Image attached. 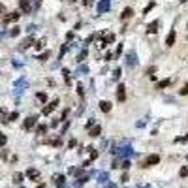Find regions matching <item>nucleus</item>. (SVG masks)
Segmentation results:
<instances>
[{
    "label": "nucleus",
    "instance_id": "nucleus-39",
    "mask_svg": "<svg viewBox=\"0 0 188 188\" xmlns=\"http://www.w3.org/2000/svg\"><path fill=\"white\" fill-rule=\"evenodd\" d=\"M121 167H124V169H128V167H130V162H128V160H126V162H122V166Z\"/></svg>",
    "mask_w": 188,
    "mask_h": 188
},
{
    "label": "nucleus",
    "instance_id": "nucleus-7",
    "mask_svg": "<svg viewBox=\"0 0 188 188\" xmlns=\"http://www.w3.org/2000/svg\"><path fill=\"white\" fill-rule=\"evenodd\" d=\"M19 6H21V10L25 11V13H30V11H32V6H30V0H21V2H19Z\"/></svg>",
    "mask_w": 188,
    "mask_h": 188
},
{
    "label": "nucleus",
    "instance_id": "nucleus-2",
    "mask_svg": "<svg viewBox=\"0 0 188 188\" xmlns=\"http://www.w3.org/2000/svg\"><path fill=\"white\" fill-rule=\"evenodd\" d=\"M111 8V0H100L98 2V13H105Z\"/></svg>",
    "mask_w": 188,
    "mask_h": 188
},
{
    "label": "nucleus",
    "instance_id": "nucleus-5",
    "mask_svg": "<svg viewBox=\"0 0 188 188\" xmlns=\"http://www.w3.org/2000/svg\"><path fill=\"white\" fill-rule=\"evenodd\" d=\"M19 19V11H11V13H8L6 17H4V23H13Z\"/></svg>",
    "mask_w": 188,
    "mask_h": 188
},
{
    "label": "nucleus",
    "instance_id": "nucleus-30",
    "mask_svg": "<svg viewBox=\"0 0 188 188\" xmlns=\"http://www.w3.org/2000/svg\"><path fill=\"white\" fill-rule=\"evenodd\" d=\"M19 30H21L19 26H13V28H11V32H10V36H17V34H19Z\"/></svg>",
    "mask_w": 188,
    "mask_h": 188
},
{
    "label": "nucleus",
    "instance_id": "nucleus-10",
    "mask_svg": "<svg viewBox=\"0 0 188 188\" xmlns=\"http://www.w3.org/2000/svg\"><path fill=\"white\" fill-rule=\"evenodd\" d=\"M100 109H102L103 113H109V111H111V102H107V100H102V102H100Z\"/></svg>",
    "mask_w": 188,
    "mask_h": 188
},
{
    "label": "nucleus",
    "instance_id": "nucleus-11",
    "mask_svg": "<svg viewBox=\"0 0 188 188\" xmlns=\"http://www.w3.org/2000/svg\"><path fill=\"white\" fill-rule=\"evenodd\" d=\"M34 126H36V117H28L25 121V130H32Z\"/></svg>",
    "mask_w": 188,
    "mask_h": 188
},
{
    "label": "nucleus",
    "instance_id": "nucleus-16",
    "mask_svg": "<svg viewBox=\"0 0 188 188\" xmlns=\"http://www.w3.org/2000/svg\"><path fill=\"white\" fill-rule=\"evenodd\" d=\"M32 43H34V36H28V38H26L25 42L21 43V47H23V49H26V47H30V45H32Z\"/></svg>",
    "mask_w": 188,
    "mask_h": 188
},
{
    "label": "nucleus",
    "instance_id": "nucleus-13",
    "mask_svg": "<svg viewBox=\"0 0 188 188\" xmlns=\"http://www.w3.org/2000/svg\"><path fill=\"white\" fill-rule=\"evenodd\" d=\"M115 42V34H105V36H103V47H105V45H109V43H113Z\"/></svg>",
    "mask_w": 188,
    "mask_h": 188
},
{
    "label": "nucleus",
    "instance_id": "nucleus-37",
    "mask_svg": "<svg viewBox=\"0 0 188 188\" xmlns=\"http://www.w3.org/2000/svg\"><path fill=\"white\" fill-rule=\"evenodd\" d=\"M186 175H188V167H182L181 169V177H186Z\"/></svg>",
    "mask_w": 188,
    "mask_h": 188
},
{
    "label": "nucleus",
    "instance_id": "nucleus-41",
    "mask_svg": "<svg viewBox=\"0 0 188 188\" xmlns=\"http://www.w3.org/2000/svg\"><path fill=\"white\" fill-rule=\"evenodd\" d=\"M38 188H45V186H43V185H40V186H38Z\"/></svg>",
    "mask_w": 188,
    "mask_h": 188
},
{
    "label": "nucleus",
    "instance_id": "nucleus-6",
    "mask_svg": "<svg viewBox=\"0 0 188 188\" xmlns=\"http://www.w3.org/2000/svg\"><path fill=\"white\" fill-rule=\"evenodd\" d=\"M158 26H160V19L151 23V25L147 26V32H149V34H154V32H158Z\"/></svg>",
    "mask_w": 188,
    "mask_h": 188
},
{
    "label": "nucleus",
    "instance_id": "nucleus-28",
    "mask_svg": "<svg viewBox=\"0 0 188 188\" xmlns=\"http://www.w3.org/2000/svg\"><path fill=\"white\" fill-rule=\"evenodd\" d=\"M153 8H154V2H151V4H149V6H147V8H145V10H143V15H145V13H149V11H151V10H153Z\"/></svg>",
    "mask_w": 188,
    "mask_h": 188
},
{
    "label": "nucleus",
    "instance_id": "nucleus-26",
    "mask_svg": "<svg viewBox=\"0 0 188 188\" xmlns=\"http://www.w3.org/2000/svg\"><path fill=\"white\" fill-rule=\"evenodd\" d=\"M77 94L81 96V98H83V96H85V90H83V85H81V83H79V85H77Z\"/></svg>",
    "mask_w": 188,
    "mask_h": 188
},
{
    "label": "nucleus",
    "instance_id": "nucleus-23",
    "mask_svg": "<svg viewBox=\"0 0 188 188\" xmlns=\"http://www.w3.org/2000/svg\"><path fill=\"white\" fill-rule=\"evenodd\" d=\"M185 141H188V134L182 135V137H175V143H185Z\"/></svg>",
    "mask_w": 188,
    "mask_h": 188
},
{
    "label": "nucleus",
    "instance_id": "nucleus-14",
    "mask_svg": "<svg viewBox=\"0 0 188 188\" xmlns=\"http://www.w3.org/2000/svg\"><path fill=\"white\" fill-rule=\"evenodd\" d=\"M53 181L58 185V188H64V181H66V179H64L62 175H55V177H53Z\"/></svg>",
    "mask_w": 188,
    "mask_h": 188
},
{
    "label": "nucleus",
    "instance_id": "nucleus-33",
    "mask_svg": "<svg viewBox=\"0 0 188 188\" xmlns=\"http://www.w3.org/2000/svg\"><path fill=\"white\" fill-rule=\"evenodd\" d=\"M45 130H47V126H38V135L40 134H45Z\"/></svg>",
    "mask_w": 188,
    "mask_h": 188
},
{
    "label": "nucleus",
    "instance_id": "nucleus-22",
    "mask_svg": "<svg viewBox=\"0 0 188 188\" xmlns=\"http://www.w3.org/2000/svg\"><path fill=\"white\" fill-rule=\"evenodd\" d=\"M23 181V173H15L13 175V182H21Z\"/></svg>",
    "mask_w": 188,
    "mask_h": 188
},
{
    "label": "nucleus",
    "instance_id": "nucleus-34",
    "mask_svg": "<svg viewBox=\"0 0 188 188\" xmlns=\"http://www.w3.org/2000/svg\"><path fill=\"white\" fill-rule=\"evenodd\" d=\"M47 58H49V53H42L40 55V60H47Z\"/></svg>",
    "mask_w": 188,
    "mask_h": 188
},
{
    "label": "nucleus",
    "instance_id": "nucleus-20",
    "mask_svg": "<svg viewBox=\"0 0 188 188\" xmlns=\"http://www.w3.org/2000/svg\"><path fill=\"white\" fill-rule=\"evenodd\" d=\"M43 45H45V38H42L40 42H36V45H34V47H36V49H42Z\"/></svg>",
    "mask_w": 188,
    "mask_h": 188
},
{
    "label": "nucleus",
    "instance_id": "nucleus-38",
    "mask_svg": "<svg viewBox=\"0 0 188 188\" xmlns=\"http://www.w3.org/2000/svg\"><path fill=\"white\" fill-rule=\"evenodd\" d=\"M121 53H122V45H119V47H117V53H115V58H117Z\"/></svg>",
    "mask_w": 188,
    "mask_h": 188
},
{
    "label": "nucleus",
    "instance_id": "nucleus-3",
    "mask_svg": "<svg viewBox=\"0 0 188 188\" xmlns=\"http://www.w3.org/2000/svg\"><path fill=\"white\" fill-rule=\"evenodd\" d=\"M117 100H119V102H124V100H126V87L124 85H119V89H117Z\"/></svg>",
    "mask_w": 188,
    "mask_h": 188
},
{
    "label": "nucleus",
    "instance_id": "nucleus-17",
    "mask_svg": "<svg viewBox=\"0 0 188 188\" xmlns=\"http://www.w3.org/2000/svg\"><path fill=\"white\" fill-rule=\"evenodd\" d=\"M26 175H28L30 179H38V177H40V171H38V169H32V167H30V169L26 171Z\"/></svg>",
    "mask_w": 188,
    "mask_h": 188
},
{
    "label": "nucleus",
    "instance_id": "nucleus-27",
    "mask_svg": "<svg viewBox=\"0 0 188 188\" xmlns=\"http://www.w3.org/2000/svg\"><path fill=\"white\" fill-rule=\"evenodd\" d=\"M38 100H40V102H45V100H47V94L45 92H38Z\"/></svg>",
    "mask_w": 188,
    "mask_h": 188
},
{
    "label": "nucleus",
    "instance_id": "nucleus-1",
    "mask_svg": "<svg viewBox=\"0 0 188 188\" xmlns=\"http://www.w3.org/2000/svg\"><path fill=\"white\" fill-rule=\"evenodd\" d=\"M160 162V156L158 154H151V156L145 158V162H143V167H149V166H154V164Z\"/></svg>",
    "mask_w": 188,
    "mask_h": 188
},
{
    "label": "nucleus",
    "instance_id": "nucleus-18",
    "mask_svg": "<svg viewBox=\"0 0 188 188\" xmlns=\"http://www.w3.org/2000/svg\"><path fill=\"white\" fill-rule=\"evenodd\" d=\"M169 83H171V79H164L162 83H158V90H160V89H166V87L169 85Z\"/></svg>",
    "mask_w": 188,
    "mask_h": 188
},
{
    "label": "nucleus",
    "instance_id": "nucleus-31",
    "mask_svg": "<svg viewBox=\"0 0 188 188\" xmlns=\"http://www.w3.org/2000/svg\"><path fill=\"white\" fill-rule=\"evenodd\" d=\"M92 126H94V119H90V121H87L85 128H89V130H90V128H92Z\"/></svg>",
    "mask_w": 188,
    "mask_h": 188
},
{
    "label": "nucleus",
    "instance_id": "nucleus-4",
    "mask_svg": "<svg viewBox=\"0 0 188 188\" xmlns=\"http://www.w3.org/2000/svg\"><path fill=\"white\" fill-rule=\"evenodd\" d=\"M57 105H58V98H55L53 102L49 103V105H45V107H43V111H42V113H43V115H49V113H51V111H53Z\"/></svg>",
    "mask_w": 188,
    "mask_h": 188
},
{
    "label": "nucleus",
    "instance_id": "nucleus-8",
    "mask_svg": "<svg viewBox=\"0 0 188 188\" xmlns=\"http://www.w3.org/2000/svg\"><path fill=\"white\" fill-rule=\"evenodd\" d=\"M100 134H102V126H100V124H96V126H92L89 130V135H90V137H98Z\"/></svg>",
    "mask_w": 188,
    "mask_h": 188
},
{
    "label": "nucleus",
    "instance_id": "nucleus-12",
    "mask_svg": "<svg viewBox=\"0 0 188 188\" xmlns=\"http://www.w3.org/2000/svg\"><path fill=\"white\" fill-rule=\"evenodd\" d=\"M126 64H128L130 68H134L135 64H137V60H135V53H130V55L126 57Z\"/></svg>",
    "mask_w": 188,
    "mask_h": 188
},
{
    "label": "nucleus",
    "instance_id": "nucleus-40",
    "mask_svg": "<svg viewBox=\"0 0 188 188\" xmlns=\"http://www.w3.org/2000/svg\"><path fill=\"white\" fill-rule=\"evenodd\" d=\"M83 4H85V6H90V0H83Z\"/></svg>",
    "mask_w": 188,
    "mask_h": 188
},
{
    "label": "nucleus",
    "instance_id": "nucleus-15",
    "mask_svg": "<svg viewBox=\"0 0 188 188\" xmlns=\"http://www.w3.org/2000/svg\"><path fill=\"white\" fill-rule=\"evenodd\" d=\"M132 15H134V10H132V8H126V10L122 11V15H121V17H122V19H124V21H126V19H130Z\"/></svg>",
    "mask_w": 188,
    "mask_h": 188
},
{
    "label": "nucleus",
    "instance_id": "nucleus-21",
    "mask_svg": "<svg viewBox=\"0 0 188 188\" xmlns=\"http://www.w3.org/2000/svg\"><path fill=\"white\" fill-rule=\"evenodd\" d=\"M85 57H87V49L79 53V57H77V62H83V60H85Z\"/></svg>",
    "mask_w": 188,
    "mask_h": 188
},
{
    "label": "nucleus",
    "instance_id": "nucleus-29",
    "mask_svg": "<svg viewBox=\"0 0 188 188\" xmlns=\"http://www.w3.org/2000/svg\"><path fill=\"white\" fill-rule=\"evenodd\" d=\"M0 119H2V122H8V117H6V109L0 111Z\"/></svg>",
    "mask_w": 188,
    "mask_h": 188
},
{
    "label": "nucleus",
    "instance_id": "nucleus-25",
    "mask_svg": "<svg viewBox=\"0 0 188 188\" xmlns=\"http://www.w3.org/2000/svg\"><path fill=\"white\" fill-rule=\"evenodd\" d=\"M19 117V113H17V111H13V113H11L10 115V117H8V122H11V121H15V119H17Z\"/></svg>",
    "mask_w": 188,
    "mask_h": 188
},
{
    "label": "nucleus",
    "instance_id": "nucleus-9",
    "mask_svg": "<svg viewBox=\"0 0 188 188\" xmlns=\"http://www.w3.org/2000/svg\"><path fill=\"white\" fill-rule=\"evenodd\" d=\"M175 38H177V36H175V30H171L169 34H167V38H166V45H167V47H173Z\"/></svg>",
    "mask_w": 188,
    "mask_h": 188
},
{
    "label": "nucleus",
    "instance_id": "nucleus-24",
    "mask_svg": "<svg viewBox=\"0 0 188 188\" xmlns=\"http://www.w3.org/2000/svg\"><path fill=\"white\" fill-rule=\"evenodd\" d=\"M6 141H8V137L2 134V132H0V147H4V145H6Z\"/></svg>",
    "mask_w": 188,
    "mask_h": 188
},
{
    "label": "nucleus",
    "instance_id": "nucleus-36",
    "mask_svg": "<svg viewBox=\"0 0 188 188\" xmlns=\"http://www.w3.org/2000/svg\"><path fill=\"white\" fill-rule=\"evenodd\" d=\"M92 40H94V34H90V36H89V38H87V40H85V45H89V43H90V42H92Z\"/></svg>",
    "mask_w": 188,
    "mask_h": 188
},
{
    "label": "nucleus",
    "instance_id": "nucleus-35",
    "mask_svg": "<svg viewBox=\"0 0 188 188\" xmlns=\"http://www.w3.org/2000/svg\"><path fill=\"white\" fill-rule=\"evenodd\" d=\"M181 94H182V96H186V94H188V85H185V87L181 89Z\"/></svg>",
    "mask_w": 188,
    "mask_h": 188
},
{
    "label": "nucleus",
    "instance_id": "nucleus-32",
    "mask_svg": "<svg viewBox=\"0 0 188 188\" xmlns=\"http://www.w3.org/2000/svg\"><path fill=\"white\" fill-rule=\"evenodd\" d=\"M113 77H115V79H119V77H121V68H117V70L113 71Z\"/></svg>",
    "mask_w": 188,
    "mask_h": 188
},
{
    "label": "nucleus",
    "instance_id": "nucleus-19",
    "mask_svg": "<svg viewBox=\"0 0 188 188\" xmlns=\"http://www.w3.org/2000/svg\"><path fill=\"white\" fill-rule=\"evenodd\" d=\"M87 151H90V160H96V158H98V151H94L92 147H89Z\"/></svg>",
    "mask_w": 188,
    "mask_h": 188
}]
</instances>
